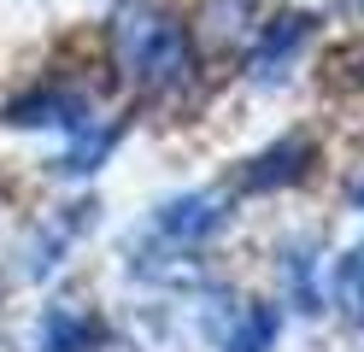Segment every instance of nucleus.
I'll use <instances>...</instances> for the list:
<instances>
[{
    "label": "nucleus",
    "mask_w": 364,
    "mask_h": 352,
    "mask_svg": "<svg viewBox=\"0 0 364 352\" xmlns=\"http://www.w3.org/2000/svg\"><path fill=\"white\" fill-rule=\"evenodd\" d=\"M106 147H112V129L106 135H82L77 147H71V159H65V171H95V164L106 159Z\"/></svg>",
    "instance_id": "1a4fd4ad"
},
{
    "label": "nucleus",
    "mask_w": 364,
    "mask_h": 352,
    "mask_svg": "<svg viewBox=\"0 0 364 352\" xmlns=\"http://www.w3.org/2000/svg\"><path fill=\"white\" fill-rule=\"evenodd\" d=\"M358 206H364V188H358Z\"/></svg>",
    "instance_id": "9b49d317"
},
{
    "label": "nucleus",
    "mask_w": 364,
    "mask_h": 352,
    "mask_svg": "<svg viewBox=\"0 0 364 352\" xmlns=\"http://www.w3.org/2000/svg\"><path fill=\"white\" fill-rule=\"evenodd\" d=\"M335 299H341V311H347V317L364 323V241L335 265Z\"/></svg>",
    "instance_id": "0eeeda50"
},
{
    "label": "nucleus",
    "mask_w": 364,
    "mask_h": 352,
    "mask_svg": "<svg viewBox=\"0 0 364 352\" xmlns=\"http://www.w3.org/2000/svg\"><path fill=\"white\" fill-rule=\"evenodd\" d=\"M270 341H277V311H270V305H253L223 352H270Z\"/></svg>",
    "instance_id": "6e6552de"
},
{
    "label": "nucleus",
    "mask_w": 364,
    "mask_h": 352,
    "mask_svg": "<svg viewBox=\"0 0 364 352\" xmlns=\"http://www.w3.org/2000/svg\"><path fill=\"white\" fill-rule=\"evenodd\" d=\"M159 235H171V241H206V235L223 229V206L212 194H182L171 206H159Z\"/></svg>",
    "instance_id": "7ed1b4c3"
},
{
    "label": "nucleus",
    "mask_w": 364,
    "mask_h": 352,
    "mask_svg": "<svg viewBox=\"0 0 364 352\" xmlns=\"http://www.w3.org/2000/svg\"><path fill=\"white\" fill-rule=\"evenodd\" d=\"M311 164H317V141L311 135H282V141H270V147L241 171V188L247 194H270V188H294V182H306L311 176Z\"/></svg>",
    "instance_id": "f03ea898"
},
{
    "label": "nucleus",
    "mask_w": 364,
    "mask_h": 352,
    "mask_svg": "<svg viewBox=\"0 0 364 352\" xmlns=\"http://www.w3.org/2000/svg\"><path fill=\"white\" fill-rule=\"evenodd\" d=\"M12 124H65V129H82V100H71V94H36V100H18Z\"/></svg>",
    "instance_id": "423d86ee"
},
{
    "label": "nucleus",
    "mask_w": 364,
    "mask_h": 352,
    "mask_svg": "<svg viewBox=\"0 0 364 352\" xmlns=\"http://www.w3.org/2000/svg\"><path fill=\"white\" fill-rule=\"evenodd\" d=\"M306 36H311V18H306V12H282V18H270V23H264V36H259V47H253V70L277 77V65H282Z\"/></svg>",
    "instance_id": "20e7f679"
},
{
    "label": "nucleus",
    "mask_w": 364,
    "mask_h": 352,
    "mask_svg": "<svg viewBox=\"0 0 364 352\" xmlns=\"http://www.w3.org/2000/svg\"><path fill=\"white\" fill-rule=\"evenodd\" d=\"M112 47L141 88H165L188 70V30L171 0H124L112 12Z\"/></svg>",
    "instance_id": "f257e3e1"
},
{
    "label": "nucleus",
    "mask_w": 364,
    "mask_h": 352,
    "mask_svg": "<svg viewBox=\"0 0 364 352\" xmlns=\"http://www.w3.org/2000/svg\"><path fill=\"white\" fill-rule=\"evenodd\" d=\"M288 282H294L300 311H317V294H311V252H294V258H288Z\"/></svg>",
    "instance_id": "9d476101"
},
{
    "label": "nucleus",
    "mask_w": 364,
    "mask_h": 352,
    "mask_svg": "<svg viewBox=\"0 0 364 352\" xmlns=\"http://www.w3.org/2000/svg\"><path fill=\"white\" fill-rule=\"evenodd\" d=\"M100 341V323L88 311H48V323H41V352H95Z\"/></svg>",
    "instance_id": "39448f33"
}]
</instances>
